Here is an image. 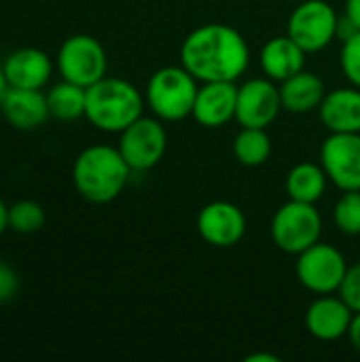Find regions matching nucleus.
<instances>
[{"label":"nucleus","instance_id":"f257e3e1","mask_svg":"<svg viewBox=\"0 0 360 362\" xmlns=\"http://www.w3.org/2000/svg\"><path fill=\"white\" fill-rule=\"evenodd\" d=\"M180 64L202 83H236L250 64L246 38L227 23H204L187 34L180 45Z\"/></svg>","mask_w":360,"mask_h":362},{"label":"nucleus","instance_id":"f03ea898","mask_svg":"<svg viewBox=\"0 0 360 362\" xmlns=\"http://www.w3.org/2000/svg\"><path fill=\"white\" fill-rule=\"evenodd\" d=\"M132 168L123 159L119 146L93 144L79 153L72 163V182L79 195L91 204L115 202L127 180Z\"/></svg>","mask_w":360,"mask_h":362},{"label":"nucleus","instance_id":"7ed1b4c3","mask_svg":"<svg viewBox=\"0 0 360 362\" xmlns=\"http://www.w3.org/2000/svg\"><path fill=\"white\" fill-rule=\"evenodd\" d=\"M144 95L125 78L104 76L87 87L85 119L100 132L121 134L144 112Z\"/></svg>","mask_w":360,"mask_h":362},{"label":"nucleus","instance_id":"20e7f679","mask_svg":"<svg viewBox=\"0 0 360 362\" xmlns=\"http://www.w3.org/2000/svg\"><path fill=\"white\" fill-rule=\"evenodd\" d=\"M197 89V78L182 64L163 66L151 74L144 100L157 119L174 123L193 115Z\"/></svg>","mask_w":360,"mask_h":362},{"label":"nucleus","instance_id":"39448f33","mask_svg":"<svg viewBox=\"0 0 360 362\" xmlns=\"http://www.w3.org/2000/svg\"><path fill=\"white\" fill-rule=\"evenodd\" d=\"M323 216L316 204L289 199L272 218V240L286 255H299L320 242Z\"/></svg>","mask_w":360,"mask_h":362},{"label":"nucleus","instance_id":"423d86ee","mask_svg":"<svg viewBox=\"0 0 360 362\" xmlns=\"http://www.w3.org/2000/svg\"><path fill=\"white\" fill-rule=\"evenodd\" d=\"M55 64L62 78L87 89L106 76L108 57L102 42L95 36L72 34L62 42Z\"/></svg>","mask_w":360,"mask_h":362},{"label":"nucleus","instance_id":"0eeeda50","mask_svg":"<svg viewBox=\"0 0 360 362\" xmlns=\"http://www.w3.org/2000/svg\"><path fill=\"white\" fill-rule=\"evenodd\" d=\"M339 32L337 11L327 0H306L289 17L286 34L306 51L318 53L327 49Z\"/></svg>","mask_w":360,"mask_h":362},{"label":"nucleus","instance_id":"6e6552de","mask_svg":"<svg viewBox=\"0 0 360 362\" xmlns=\"http://www.w3.org/2000/svg\"><path fill=\"white\" fill-rule=\"evenodd\" d=\"M348 272L346 257L333 244L316 242L297 255L295 274L303 288L316 295L337 293Z\"/></svg>","mask_w":360,"mask_h":362},{"label":"nucleus","instance_id":"1a4fd4ad","mask_svg":"<svg viewBox=\"0 0 360 362\" xmlns=\"http://www.w3.org/2000/svg\"><path fill=\"white\" fill-rule=\"evenodd\" d=\"M119 151L132 172H146L155 168L168 148V132L157 117H140L119 134Z\"/></svg>","mask_w":360,"mask_h":362},{"label":"nucleus","instance_id":"9d476101","mask_svg":"<svg viewBox=\"0 0 360 362\" xmlns=\"http://www.w3.org/2000/svg\"><path fill=\"white\" fill-rule=\"evenodd\" d=\"M282 98L280 87L276 81L250 78L238 87V106H236V121L242 127H261L267 129L280 115Z\"/></svg>","mask_w":360,"mask_h":362},{"label":"nucleus","instance_id":"9b49d317","mask_svg":"<svg viewBox=\"0 0 360 362\" xmlns=\"http://www.w3.org/2000/svg\"><path fill=\"white\" fill-rule=\"evenodd\" d=\"M320 165L339 191H360V134H331L323 142Z\"/></svg>","mask_w":360,"mask_h":362},{"label":"nucleus","instance_id":"f8f14e48","mask_svg":"<svg viewBox=\"0 0 360 362\" xmlns=\"http://www.w3.org/2000/svg\"><path fill=\"white\" fill-rule=\"evenodd\" d=\"M197 233L214 248H233L246 235V216L231 202H210L197 214Z\"/></svg>","mask_w":360,"mask_h":362},{"label":"nucleus","instance_id":"ddd939ff","mask_svg":"<svg viewBox=\"0 0 360 362\" xmlns=\"http://www.w3.org/2000/svg\"><path fill=\"white\" fill-rule=\"evenodd\" d=\"M238 106V85L231 81H208L197 89L193 119L202 127H223L236 119Z\"/></svg>","mask_w":360,"mask_h":362},{"label":"nucleus","instance_id":"4468645a","mask_svg":"<svg viewBox=\"0 0 360 362\" xmlns=\"http://www.w3.org/2000/svg\"><path fill=\"white\" fill-rule=\"evenodd\" d=\"M352 316V308L342 297L320 295L306 312V329L318 341H337L348 335Z\"/></svg>","mask_w":360,"mask_h":362},{"label":"nucleus","instance_id":"2eb2a0df","mask_svg":"<svg viewBox=\"0 0 360 362\" xmlns=\"http://www.w3.org/2000/svg\"><path fill=\"white\" fill-rule=\"evenodd\" d=\"M0 115L15 129H21V132L36 129L45 125V121L51 117L47 93L42 89L8 87L0 104Z\"/></svg>","mask_w":360,"mask_h":362},{"label":"nucleus","instance_id":"dca6fc26","mask_svg":"<svg viewBox=\"0 0 360 362\" xmlns=\"http://www.w3.org/2000/svg\"><path fill=\"white\" fill-rule=\"evenodd\" d=\"M2 70L8 87L45 89L53 74V62L42 49L23 47L6 55V59L2 62Z\"/></svg>","mask_w":360,"mask_h":362},{"label":"nucleus","instance_id":"f3484780","mask_svg":"<svg viewBox=\"0 0 360 362\" xmlns=\"http://www.w3.org/2000/svg\"><path fill=\"white\" fill-rule=\"evenodd\" d=\"M318 115L331 134H360V89L352 85L327 91Z\"/></svg>","mask_w":360,"mask_h":362},{"label":"nucleus","instance_id":"a211bd4d","mask_svg":"<svg viewBox=\"0 0 360 362\" xmlns=\"http://www.w3.org/2000/svg\"><path fill=\"white\" fill-rule=\"evenodd\" d=\"M306 55L308 53L286 34V36H276L267 40L261 49L259 62L267 78L282 83L291 78L293 74L306 70Z\"/></svg>","mask_w":360,"mask_h":362},{"label":"nucleus","instance_id":"6ab92c4d","mask_svg":"<svg viewBox=\"0 0 360 362\" xmlns=\"http://www.w3.org/2000/svg\"><path fill=\"white\" fill-rule=\"evenodd\" d=\"M325 95H327L325 81L310 70H301L280 83L282 108L293 115H306L318 110Z\"/></svg>","mask_w":360,"mask_h":362},{"label":"nucleus","instance_id":"aec40b11","mask_svg":"<svg viewBox=\"0 0 360 362\" xmlns=\"http://www.w3.org/2000/svg\"><path fill=\"white\" fill-rule=\"evenodd\" d=\"M329 176L320 163H297L286 174V195L295 202L316 204L327 191Z\"/></svg>","mask_w":360,"mask_h":362},{"label":"nucleus","instance_id":"412c9836","mask_svg":"<svg viewBox=\"0 0 360 362\" xmlns=\"http://www.w3.org/2000/svg\"><path fill=\"white\" fill-rule=\"evenodd\" d=\"M85 100H87V89L66 78H62V83L53 85L47 91L49 112L57 121H76L85 117Z\"/></svg>","mask_w":360,"mask_h":362},{"label":"nucleus","instance_id":"4be33fe9","mask_svg":"<svg viewBox=\"0 0 360 362\" xmlns=\"http://www.w3.org/2000/svg\"><path fill=\"white\" fill-rule=\"evenodd\" d=\"M272 155V138L267 129L242 127L233 138V157L246 168L263 165Z\"/></svg>","mask_w":360,"mask_h":362},{"label":"nucleus","instance_id":"5701e85b","mask_svg":"<svg viewBox=\"0 0 360 362\" xmlns=\"http://www.w3.org/2000/svg\"><path fill=\"white\" fill-rule=\"evenodd\" d=\"M45 208L34 199H19L8 206V229L15 233H36L45 227Z\"/></svg>","mask_w":360,"mask_h":362},{"label":"nucleus","instance_id":"b1692460","mask_svg":"<svg viewBox=\"0 0 360 362\" xmlns=\"http://www.w3.org/2000/svg\"><path fill=\"white\" fill-rule=\"evenodd\" d=\"M333 223L346 235H360V191H344L333 208Z\"/></svg>","mask_w":360,"mask_h":362},{"label":"nucleus","instance_id":"393cba45","mask_svg":"<svg viewBox=\"0 0 360 362\" xmlns=\"http://www.w3.org/2000/svg\"><path fill=\"white\" fill-rule=\"evenodd\" d=\"M339 62L346 78L360 89V32H354L344 40Z\"/></svg>","mask_w":360,"mask_h":362},{"label":"nucleus","instance_id":"a878e982","mask_svg":"<svg viewBox=\"0 0 360 362\" xmlns=\"http://www.w3.org/2000/svg\"><path fill=\"white\" fill-rule=\"evenodd\" d=\"M337 293L352 308V312H360V263L348 267L346 278Z\"/></svg>","mask_w":360,"mask_h":362},{"label":"nucleus","instance_id":"bb28decb","mask_svg":"<svg viewBox=\"0 0 360 362\" xmlns=\"http://www.w3.org/2000/svg\"><path fill=\"white\" fill-rule=\"evenodd\" d=\"M17 288H19L17 274L4 263H0V303L11 301L17 295Z\"/></svg>","mask_w":360,"mask_h":362},{"label":"nucleus","instance_id":"cd10ccee","mask_svg":"<svg viewBox=\"0 0 360 362\" xmlns=\"http://www.w3.org/2000/svg\"><path fill=\"white\" fill-rule=\"evenodd\" d=\"M344 17L354 25L356 32H360V0H346V15Z\"/></svg>","mask_w":360,"mask_h":362},{"label":"nucleus","instance_id":"c85d7f7f","mask_svg":"<svg viewBox=\"0 0 360 362\" xmlns=\"http://www.w3.org/2000/svg\"><path fill=\"white\" fill-rule=\"evenodd\" d=\"M348 339H350V344L354 346V350H359L360 352V312H354V316H352V322H350V329H348V335H346Z\"/></svg>","mask_w":360,"mask_h":362},{"label":"nucleus","instance_id":"c756f323","mask_svg":"<svg viewBox=\"0 0 360 362\" xmlns=\"http://www.w3.org/2000/svg\"><path fill=\"white\" fill-rule=\"evenodd\" d=\"M8 229V206L0 199V235Z\"/></svg>","mask_w":360,"mask_h":362},{"label":"nucleus","instance_id":"7c9ffc66","mask_svg":"<svg viewBox=\"0 0 360 362\" xmlns=\"http://www.w3.org/2000/svg\"><path fill=\"white\" fill-rule=\"evenodd\" d=\"M8 89V83H6V76H4V70H2V64H0V104H2V98Z\"/></svg>","mask_w":360,"mask_h":362},{"label":"nucleus","instance_id":"2f4dec72","mask_svg":"<svg viewBox=\"0 0 360 362\" xmlns=\"http://www.w3.org/2000/svg\"><path fill=\"white\" fill-rule=\"evenodd\" d=\"M248 362H255V361H267V362H278L276 356H263V354H255V356H250V358H246Z\"/></svg>","mask_w":360,"mask_h":362},{"label":"nucleus","instance_id":"473e14b6","mask_svg":"<svg viewBox=\"0 0 360 362\" xmlns=\"http://www.w3.org/2000/svg\"><path fill=\"white\" fill-rule=\"evenodd\" d=\"M0 263H2V255H0Z\"/></svg>","mask_w":360,"mask_h":362}]
</instances>
